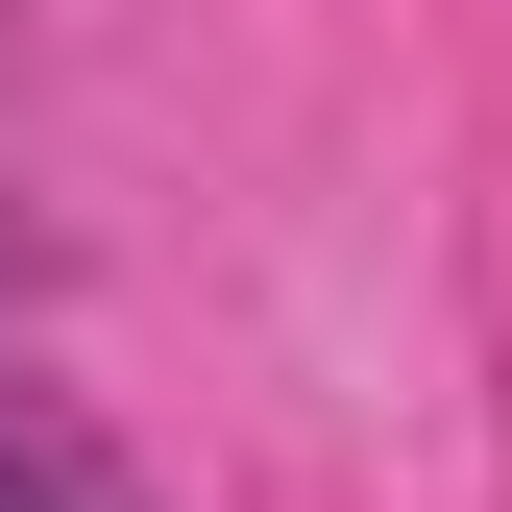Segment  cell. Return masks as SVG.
Segmentation results:
<instances>
[{
	"label": "cell",
	"instance_id": "3",
	"mask_svg": "<svg viewBox=\"0 0 512 512\" xmlns=\"http://www.w3.org/2000/svg\"><path fill=\"white\" fill-rule=\"evenodd\" d=\"M0 25H25V0H0Z\"/></svg>",
	"mask_w": 512,
	"mask_h": 512
},
{
	"label": "cell",
	"instance_id": "1",
	"mask_svg": "<svg viewBox=\"0 0 512 512\" xmlns=\"http://www.w3.org/2000/svg\"><path fill=\"white\" fill-rule=\"evenodd\" d=\"M0 512H147V488H122V439H98V391L0 366Z\"/></svg>",
	"mask_w": 512,
	"mask_h": 512
},
{
	"label": "cell",
	"instance_id": "2",
	"mask_svg": "<svg viewBox=\"0 0 512 512\" xmlns=\"http://www.w3.org/2000/svg\"><path fill=\"white\" fill-rule=\"evenodd\" d=\"M0 293H49V220H25V196H0Z\"/></svg>",
	"mask_w": 512,
	"mask_h": 512
}]
</instances>
